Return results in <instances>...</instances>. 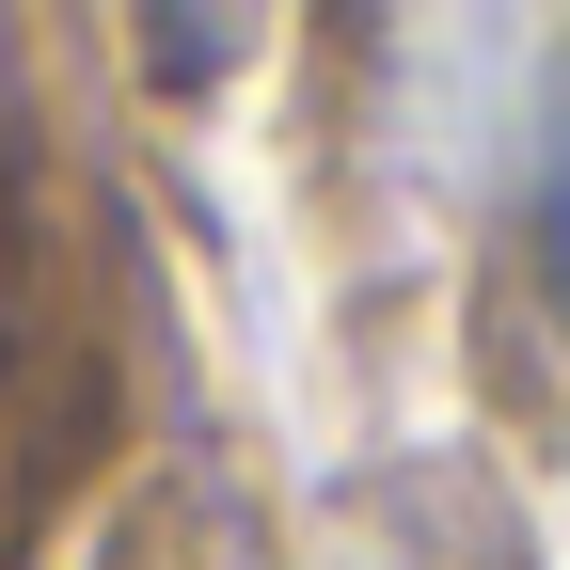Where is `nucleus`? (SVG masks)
Returning <instances> with one entry per match:
<instances>
[{
    "label": "nucleus",
    "instance_id": "nucleus-1",
    "mask_svg": "<svg viewBox=\"0 0 570 570\" xmlns=\"http://www.w3.org/2000/svg\"><path fill=\"white\" fill-rule=\"evenodd\" d=\"M539 285H554V317H570V96L539 127Z\"/></svg>",
    "mask_w": 570,
    "mask_h": 570
},
{
    "label": "nucleus",
    "instance_id": "nucleus-2",
    "mask_svg": "<svg viewBox=\"0 0 570 570\" xmlns=\"http://www.w3.org/2000/svg\"><path fill=\"white\" fill-rule=\"evenodd\" d=\"M127 570H238V554H223V539H190V554L159 539V554H127Z\"/></svg>",
    "mask_w": 570,
    "mask_h": 570
}]
</instances>
